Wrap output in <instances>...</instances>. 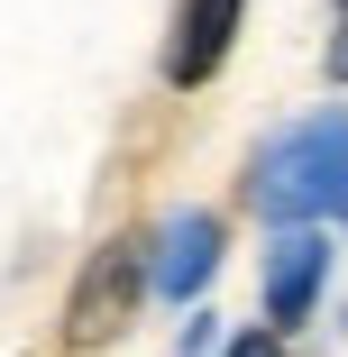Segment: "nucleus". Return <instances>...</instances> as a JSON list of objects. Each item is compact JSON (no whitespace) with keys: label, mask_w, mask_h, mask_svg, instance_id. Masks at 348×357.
I'll return each instance as SVG.
<instances>
[{"label":"nucleus","mask_w":348,"mask_h":357,"mask_svg":"<svg viewBox=\"0 0 348 357\" xmlns=\"http://www.w3.org/2000/svg\"><path fill=\"white\" fill-rule=\"evenodd\" d=\"M248 211L266 229H348V110H312L248 156Z\"/></svg>","instance_id":"obj_1"},{"label":"nucleus","mask_w":348,"mask_h":357,"mask_svg":"<svg viewBox=\"0 0 348 357\" xmlns=\"http://www.w3.org/2000/svg\"><path fill=\"white\" fill-rule=\"evenodd\" d=\"M147 294V248L137 238H101L74 275V294H64V348H110Z\"/></svg>","instance_id":"obj_2"},{"label":"nucleus","mask_w":348,"mask_h":357,"mask_svg":"<svg viewBox=\"0 0 348 357\" xmlns=\"http://www.w3.org/2000/svg\"><path fill=\"white\" fill-rule=\"evenodd\" d=\"M239 10H248V0H174V37H165V83H174V92H202V83L229 64Z\"/></svg>","instance_id":"obj_3"},{"label":"nucleus","mask_w":348,"mask_h":357,"mask_svg":"<svg viewBox=\"0 0 348 357\" xmlns=\"http://www.w3.org/2000/svg\"><path fill=\"white\" fill-rule=\"evenodd\" d=\"M321 275H330V238L321 229H275V248H266V321L303 330L312 303H321Z\"/></svg>","instance_id":"obj_4"},{"label":"nucleus","mask_w":348,"mask_h":357,"mask_svg":"<svg viewBox=\"0 0 348 357\" xmlns=\"http://www.w3.org/2000/svg\"><path fill=\"white\" fill-rule=\"evenodd\" d=\"M220 275V211H174V220L156 229V257H147V284H156V294H202V284H211Z\"/></svg>","instance_id":"obj_5"},{"label":"nucleus","mask_w":348,"mask_h":357,"mask_svg":"<svg viewBox=\"0 0 348 357\" xmlns=\"http://www.w3.org/2000/svg\"><path fill=\"white\" fill-rule=\"evenodd\" d=\"M229 357H285V339H266V330H239V339H229Z\"/></svg>","instance_id":"obj_6"},{"label":"nucleus","mask_w":348,"mask_h":357,"mask_svg":"<svg viewBox=\"0 0 348 357\" xmlns=\"http://www.w3.org/2000/svg\"><path fill=\"white\" fill-rule=\"evenodd\" d=\"M321 64H330V83H348V10H339V28H330V55H321Z\"/></svg>","instance_id":"obj_7"},{"label":"nucleus","mask_w":348,"mask_h":357,"mask_svg":"<svg viewBox=\"0 0 348 357\" xmlns=\"http://www.w3.org/2000/svg\"><path fill=\"white\" fill-rule=\"evenodd\" d=\"M211 339H220V321H192L183 330V357H211Z\"/></svg>","instance_id":"obj_8"},{"label":"nucleus","mask_w":348,"mask_h":357,"mask_svg":"<svg viewBox=\"0 0 348 357\" xmlns=\"http://www.w3.org/2000/svg\"><path fill=\"white\" fill-rule=\"evenodd\" d=\"M339 10H348V0H339Z\"/></svg>","instance_id":"obj_9"}]
</instances>
